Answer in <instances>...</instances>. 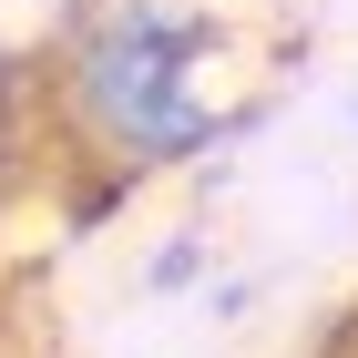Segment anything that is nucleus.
<instances>
[{"label": "nucleus", "mask_w": 358, "mask_h": 358, "mask_svg": "<svg viewBox=\"0 0 358 358\" xmlns=\"http://www.w3.org/2000/svg\"><path fill=\"white\" fill-rule=\"evenodd\" d=\"M225 62H246V31L205 0H92L62 52V113L113 174H174L236 134V103L215 92Z\"/></svg>", "instance_id": "1"}]
</instances>
